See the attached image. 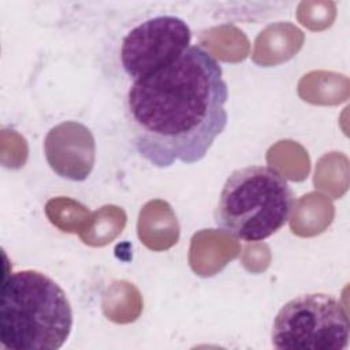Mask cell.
Wrapping results in <instances>:
<instances>
[{
  "label": "cell",
  "mask_w": 350,
  "mask_h": 350,
  "mask_svg": "<svg viewBox=\"0 0 350 350\" xmlns=\"http://www.w3.org/2000/svg\"><path fill=\"white\" fill-rule=\"evenodd\" d=\"M228 88L220 63L190 45L129 88L126 113L138 154L157 168L201 161L224 131Z\"/></svg>",
  "instance_id": "cell-1"
},
{
  "label": "cell",
  "mask_w": 350,
  "mask_h": 350,
  "mask_svg": "<svg viewBox=\"0 0 350 350\" xmlns=\"http://www.w3.org/2000/svg\"><path fill=\"white\" fill-rule=\"evenodd\" d=\"M191 30L189 25L174 15L149 18L123 38L120 64L133 79L145 78L174 63L189 46Z\"/></svg>",
  "instance_id": "cell-5"
},
{
  "label": "cell",
  "mask_w": 350,
  "mask_h": 350,
  "mask_svg": "<svg viewBox=\"0 0 350 350\" xmlns=\"http://www.w3.org/2000/svg\"><path fill=\"white\" fill-rule=\"evenodd\" d=\"M350 323L331 294L310 293L286 302L272 323L271 343L278 350H345Z\"/></svg>",
  "instance_id": "cell-4"
},
{
  "label": "cell",
  "mask_w": 350,
  "mask_h": 350,
  "mask_svg": "<svg viewBox=\"0 0 350 350\" xmlns=\"http://www.w3.org/2000/svg\"><path fill=\"white\" fill-rule=\"evenodd\" d=\"M72 329L63 288L36 269L5 273L1 283L0 342L11 350H57Z\"/></svg>",
  "instance_id": "cell-2"
},
{
  "label": "cell",
  "mask_w": 350,
  "mask_h": 350,
  "mask_svg": "<svg viewBox=\"0 0 350 350\" xmlns=\"http://www.w3.org/2000/svg\"><path fill=\"white\" fill-rule=\"evenodd\" d=\"M293 202V191L276 170L249 165L227 178L213 217L220 230L245 242H258L287 223Z\"/></svg>",
  "instance_id": "cell-3"
}]
</instances>
